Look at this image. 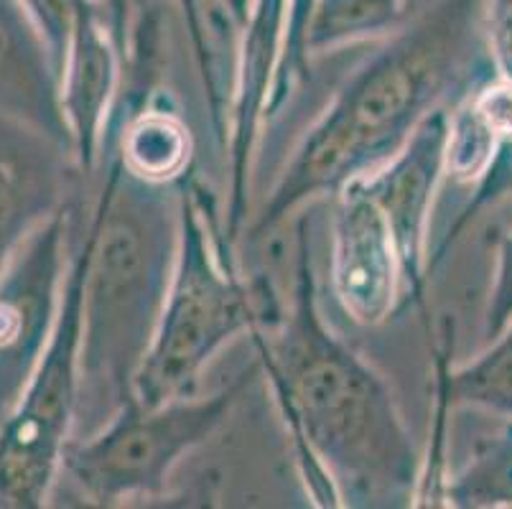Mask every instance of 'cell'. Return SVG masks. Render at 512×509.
<instances>
[{"label": "cell", "mask_w": 512, "mask_h": 509, "mask_svg": "<svg viewBox=\"0 0 512 509\" xmlns=\"http://www.w3.org/2000/svg\"><path fill=\"white\" fill-rule=\"evenodd\" d=\"M293 222L286 314L248 342L306 497L316 507H416L423 454L383 375L321 314L311 212L301 209Z\"/></svg>", "instance_id": "obj_1"}, {"label": "cell", "mask_w": 512, "mask_h": 509, "mask_svg": "<svg viewBox=\"0 0 512 509\" xmlns=\"http://www.w3.org/2000/svg\"><path fill=\"white\" fill-rule=\"evenodd\" d=\"M484 6L487 0H413L403 26L365 46L286 153L240 242L260 247L301 209L370 176L431 112L459 105L487 82L495 64L484 39Z\"/></svg>", "instance_id": "obj_2"}, {"label": "cell", "mask_w": 512, "mask_h": 509, "mask_svg": "<svg viewBox=\"0 0 512 509\" xmlns=\"http://www.w3.org/2000/svg\"><path fill=\"white\" fill-rule=\"evenodd\" d=\"M97 179L72 438L92 436L138 403V377L169 298L181 235L179 181L130 174L110 143Z\"/></svg>", "instance_id": "obj_3"}, {"label": "cell", "mask_w": 512, "mask_h": 509, "mask_svg": "<svg viewBox=\"0 0 512 509\" xmlns=\"http://www.w3.org/2000/svg\"><path fill=\"white\" fill-rule=\"evenodd\" d=\"M181 235L156 339L138 377V403L194 395L204 370L237 339L276 329L286 314L271 273L237 268L222 219L194 168L179 179Z\"/></svg>", "instance_id": "obj_4"}, {"label": "cell", "mask_w": 512, "mask_h": 509, "mask_svg": "<svg viewBox=\"0 0 512 509\" xmlns=\"http://www.w3.org/2000/svg\"><path fill=\"white\" fill-rule=\"evenodd\" d=\"M260 380L258 354L227 385L209 395H181L161 405H130L85 438H69L59 482L87 507H123L133 499H164L181 464L225 426ZM54 484V487H57Z\"/></svg>", "instance_id": "obj_5"}, {"label": "cell", "mask_w": 512, "mask_h": 509, "mask_svg": "<svg viewBox=\"0 0 512 509\" xmlns=\"http://www.w3.org/2000/svg\"><path fill=\"white\" fill-rule=\"evenodd\" d=\"M95 227L74 235L57 321L16 408L0 426V509H39L54 494L64 448L72 438L79 395L82 303Z\"/></svg>", "instance_id": "obj_6"}, {"label": "cell", "mask_w": 512, "mask_h": 509, "mask_svg": "<svg viewBox=\"0 0 512 509\" xmlns=\"http://www.w3.org/2000/svg\"><path fill=\"white\" fill-rule=\"evenodd\" d=\"M74 204L46 219L0 273V426L16 408L57 321Z\"/></svg>", "instance_id": "obj_7"}, {"label": "cell", "mask_w": 512, "mask_h": 509, "mask_svg": "<svg viewBox=\"0 0 512 509\" xmlns=\"http://www.w3.org/2000/svg\"><path fill=\"white\" fill-rule=\"evenodd\" d=\"M288 0H253L240 31L235 97L227 125V207L222 232L237 247L253 214V181L265 133V115L276 87L286 41Z\"/></svg>", "instance_id": "obj_8"}, {"label": "cell", "mask_w": 512, "mask_h": 509, "mask_svg": "<svg viewBox=\"0 0 512 509\" xmlns=\"http://www.w3.org/2000/svg\"><path fill=\"white\" fill-rule=\"evenodd\" d=\"M449 110L439 107L413 130L406 146L390 161L357 179L362 189L380 207L403 268V306H416L426 319V250L428 230L434 219L436 196L444 184L446 135H449Z\"/></svg>", "instance_id": "obj_9"}, {"label": "cell", "mask_w": 512, "mask_h": 509, "mask_svg": "<svg viewBox=\"0 0 512 509\" xmlns=\"http://www.w3.org/2000/svg\"><path fill=\"white\" fill-rule=\"evenodd\" d=\"M329 283L349 321L380 326L403 306V268L393 232L360 181L332 196Z\"/></svg>", "instance_id": "obj_10"}, {"label": "cell", "mask_w": 512, "mask_h": 509, "mask_svg": "<svg viewBox=\"0 0 512 509\" xmlns=\"http://www.w3.org/2000/svg\"><path fill=\"white\" fill-rule=\"evenodd\" d=\"M82 181L72 148L0 115V273L46 219L77 202Z\"/></svg>", "instance_id": "obj_11"}, {"label": "cell", "mask_w": 512, "mask_h": 509, "mask_svg": "<svg viewBox=\"0 0 512 509\" xmlns=\"http://www.w3.org/2000/svg\"><path fill=\"white\" fill-rule=\"evenodd\" d=\"M123 87V51L118 23L107 6H95L79 21L59 74V102L72 133L74 156L87 181L97 179L105 130Z\"/></svg>", "instance_id": "obj_12"}, {"label": "cell", "mask_w": 512, "mask_h": 509, "mask_svg": "<svg viewBox=\"0 0 512 509\" xmlns=\"http://www.w3.org/2000/svg\"><path fill=\"white\" fill-rule=\"evenodd\" d=\"M0 115L34 125L74 151L57 69L21 0H0Z\"/></svg>", "instance_id": "obj_13"}, {"label": "cell", "mask_w": 512, "mask_h": 509, "mask_svg": "<svg viewBox=\"0 0 512 509\" xmlns=\"http://www.w3.org/2000/svg\"><path fill=\"white\" fill-rule=\"evenodd\" d=\"M115 146L130 174L158 184H176L192 171L194 138L174 102L158 92L125 120H110L102 148Z\"/></svg>", "instance_id": "obj_14"}, {"label": "cell", "mask_w": 512, "mask_h": 509, "mask_svg": "<svg viewBox=\"0 0 512 509\" xmlns=\"http://www.w3.org/2000/svg\"><path fill=\"white\" fill-rule=\"evenodd\" d=\"M434 392L454 410H490L512 418V321L479 357L454 367V321H441L434 347Z\"/></svg>", "instance_id": "obj_15"}, {"label": "cell", "mask_w": 512, "mask_h": 509, "mask_svg": "<svg viewBox=\"0 0 512 509\" xmlns=\"http://www.w3.org/2000/svg\"><path fill=\"white\" fill-rule=\"evenodd\" d=\"M411 8L413 0H316L304 31L306 59L375 44L403 26Z\"/></svg>", "instance_id": "obj_16"}, {"label": "cell", "mask_w": 512, "mask_h": 509, "mask_svg": "<svg viewBox=\"0 0 512 509\" xmlns=\"http://www.w3.org/2000/svg\"><path fill=\"white\" fill-rule=\"evenodd\" d=\"M502 138L484 123L472 100L464 97L449 110V135H446L444 181L454 186L482 179L500 153Z\"/></svg>", "instance_id": "obj_17"}, {"label": "cell", "mask_w": 512, "mask_h": 509, "mask_svg": "<svg viewBox=\"0 0 512 509\" xmlns=\"http://www.w3.org/2000/svg\"><path fill=\"white\" fill-rule=\"evenodd\" d=\"M314 3L316 0H288L286 41H283L281 67H278L271 105H268V115H265V128H273L286 115L288 105L311 74V62L304 54V31Z\"/></svg>", "instance_id": "obj_18"}, {"label": "cell", "mask_w": 512, "mask_h": 509, "mask_svg": "<svg viewBox=\"0 0 512 509\" xmlns=\"http://www.w3.org/2000/svg\"><path fill=\"white\" fill-rule=\"evenodd\" d=\"M21 3L29 11L36 28H39L41 39L49 49L51 62H54V69H57V77L62 74L64 62H67L69 46H72L74 34H77L79 21L95 6H105L102 0H21Z\"/></svg>", "instance_id": "obj_19"}, {"label": "cell", "mask_w": 512, "mask_h": 509, "mask_svg": "<svg viewBox=\"0 0 512 509\" xmlns=\"http://www.w3.org/2000/svg\"><path fill=\"white\" fill-rule=\"evenodd\" d=\"M484 39H487L495 72L512 82V0H487Z\"/></svg>", "instance_id": "obj_20"}, {"label": "cell", "mask_w": 512, "mask_h": 509, "mask_svg": "<svg viewBox=\"0 0 512 509\" xmlns=\"http://www.w3.org/2000/svg\"><path fill=\"white\" fill-rule=\"evenodd\" d=\"M474 110L482 120L500 135L502 140H512V82L510 79H487L469 95Z\"/></svg>", "instance_id": "obj_21"}, {"label": "cell", "mask_w": 512, "mask_h": 509, "mask_svg": "<svg viewBox=\"0 0 512 509\" xmlns=\"http://www.w3.org/2000/svg\"><path fill=\"white\" fill-rule=\"evenodd\" d=\"M512 321V235L505 237L500 247L495 288L490 293L487 314H484V339L492 342Z\"/></svg>", "instance_id": "obj_22"}, {"label": "cell", "mask_w": 512, "mask_h": 509, "mask_svg": "<svg viewBox=\"0 0 512 509\" xmlns=\"http://www.w3.org/2000/svg\"><path fill=\"white\" fill-rule=\"evenodd\" d=\"M110 13L115 16V23H118V36H120V46L125 44L128 39V26H130V16H133V3L130 0H102Z\"/></svg>", "instance_id": "obj_23"}, {"label": "cell", "mask_w": 512, "mask_h": 509, "mask_svg": "<svg viewBox=\"0 0 512 509\" xmlns=\"http://www.w3.org/2000/svg\"><path fill=\"white\" fill-rule=\"evenodd\" d=\"M174 3V8L179 11V18H181V26H186V23L192 21L194 16H197V11L202 8L204 0H171Z\"/></svg>", "instance_id": "obj_24"}, {"label": "cell", "mask_w": 512, "mask_h": 509, "mask_svg": "<svg viewBox=\"0 0 512 509\" xmlns=\"http://www.w3.org/2000/svg\"><path fill=\"white\" fill-rule=\"evenodd\" d=\"M225 6L230 8L232 16H235L242 26V23L248 21V13H250V6H253V0H225Z\"/></svg>", "instance_id": "obj_25"}, {"label": "cell", "mask_w": 512, "mask_h": 509, "mask_svg": "<svg viewBox=\"0 0 512 509\" xmlns=\"http://www.w3.org/2000/svg\"><path fill=\"white\" fill-rule=\"evenodd\" d=\"M130 3H133V8H136L138 3H143V0H130Z\"/></svg>", "instance_id": "obj_26"}]
</instances>
